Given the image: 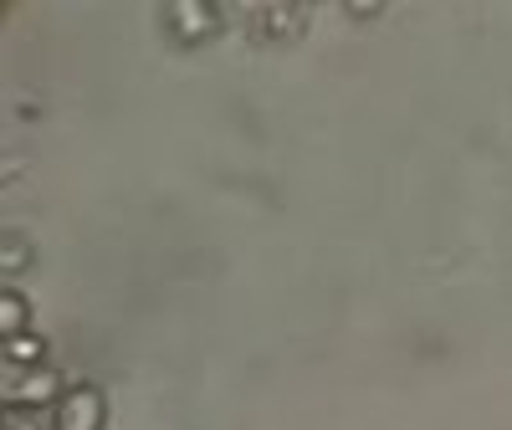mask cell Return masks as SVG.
I'll list each match as a JSON object with an SVG mask.
<instances>
[{
    "label": "cell",
    "instance_id": "cell-1",
    "mask_svg": "<svg viewBox=\"0 0 512 430\" xmlns=\"http://www.w3.org/2000/svg\"><path fill=\"white\" fill-rule=\"evenodd\" d=\"M62 395H67V379L57 374V369H26V374H16L11 384H6V410L11 415H36V410H57L62 405Z\"/></svg>",
    "mask_w": 512,
    "mask_h": 430
},
{
    "label": "cell",
    "instance_id": "cell-2",
    "mask_svg": "<svg viewBox=\"0 0 512 430\" xmlns=\"http://www.w3.org/2000/svg\"><path fill=\"white\" fill-rule=\"evenodd\" d=\"M108 425V395L98 384H72L62 405L52 410V430H103Z\"/></svg>",
    "mask_w": 512,
    "mask_h": 430
},
{
    "label": "cell",
    "instance_id": "cell-3",
    "mask_svg": "<svg viewBox=\"0 0 512 430\" xmlns=\"http://www.w3.org/2000/svg\"><path fill=\"white\" fill-rule=\"evenodd\" d=\"M164 16H169V26H175V36L185 47H200V41H210L221 31V11L210 6V0H175Z\"/></svg>",
    "mask_w": 512,
    "mask_h": 430
},
{
    "label": "cell",
    "instance_id": "cell-4",
    "mask_svg": "<svg viewBox=\"0 0 512 430\" xmlns=\"http://www.w3.org/2000/svg\"><path fill=\"white\" fill-rule=\"evenodd\" d=\"M0 354H6V364H11L16 374H26V369H41V364H47V338L26 328V333L6 338V349H0Z\"/></svg>",
    "mask_w": 512,
    "mask_h": 430
},
{
    "label": "cell",
    "instance_id": "cell-5",
    "mask_svg": "<svg viewBox=\"0 0 512 430\" xmlns=\"http://www.w3.org/2000/svg\"><path fill=\"white\" fill-rule=\"evenodd\" d=\"M31 328V303H26V292L6 287V297H0V338H16Z\"/></svg>",
    "mask_w": 512,
    "mask_h": 430
},
{
    "label": "cell",
    "instance_id": "cell-6",
    "mask_svg": "<svg viewBox=\"0 0 512 430\" xmlns=\"http://www.w3.org/2000/svg\"><path fill=\"white\" fill-rule=\"evenodd\" d=\"M349 16H379L384 6H374V0H364V6H359V0H349V6H344Z\"/></svg>",
    "mask_w": 512,
    "mask_h": 430
},
{
    "label": "cell",
    "instance_id": "cell-7",
    "mask_svg": "<svg viewBox=\"0 0 512 430\" xmlns=\"http://www.w3.org/2000/svg\"><path fill=\"white\" fill-rule=\"evenodd\" d=\"M16 430H36V425H16Z\"/></svg>",
    "mask_w": 512,
    "mask_h": 430
}]
</instances>
